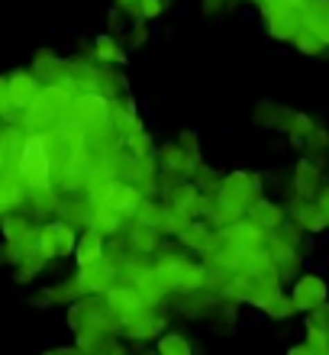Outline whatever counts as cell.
Returning <instances> with one entry per match:
<instances>
[{
    "instance_id": "cell-1",
    "label": "cell",
    "mask_w": 329,
    "mask_h": 355,
    "mask_svg": "<svg viewBox=\"0 0 329 355\" xmlns=\"http://www.w3.org/2000/svg\"><path fill=\"white\" fill-rule=\"evenodd\" d=\"M68 327L78 339V349L85 352H100L107 339L120 336V320L113 317V310L107 307L104 294H91L75 304H68Z\"/></svg>"
},
{
    "instance_id": "cell-2",
    "label": "cell",
    "mask_w": 329,
    "mask_h": 355,
    "mask_svg": "<svg viewBox=\"0 0 329 355\" xmlns=\"http://www.w3.org/2000/svg\"><path fill=\"white\" fill-rule=\"evenodd\" d=\"M17 175L26 184V191H46L55 184V168H52V152H48L46 132H29L17 159Z\"/></svg>"
},
{
    "instance_id": "cell-3",
    "label": "cell",
    "mask_w": 329,
    "mask_h": 355,
    "mask_svg": "<svg viewBox=\"0 0 329 355\" xmlns=\"http://www.w3.org/2000/svg\"><path fill=\"white\" fill-rule=\"evenodd\" d=\"M142 204V191L132 187L130 181H104V184L94 191V207L97 210H107V214L116 216H132Z\"/></svg>"
},
{
    "instance_id": "cell-4",
    "label": "cell",
    "mask_w": 329,
    "mask_h": 355,
    "mask_svg": "<svg viewBox=\"0 0 329 355\" xmlns=\"http://www.w3.org/2000/svg\"><path fill=\"white\" fill-rule=\"evenodd\" d=\"M104 300H107V307L113 310V317L120 320V329L136 327V323L152 310L132 284H113V288L104 294Z\"/></svg>"
},
{
    "instance_id": "cell-5",
    "label": "cell",
    "mask_w": 329,
    "mask_h": 355,
    "mask_svg": "<svg viewBox=\"0 0 329 355\" xmlns=\"http://www.w3.org/2000/svg\"><path fill=\"white\" fill-rule=\"evenodd\" d=\"M71 120L85 132L107 130V126H110V97H107V94H94V91L78 94L75 107H71Z\"/></svg>"
},
{
    "instance_id": "cell-6",
    "label": "cell",
    "mask_w": 329,
    "mask_h": 355,
    "mask_svg": "<svg viewBox=\"0 0 329 355\" xmlns=\"http://www.w3.org/2000/svg\"><path fill=\"white\" fill-rule=\"evenodd\" d=\"M291 300L297 313H313V310H320L323 304H329V284L323 275L317 271H303L294 278V288H291Z\"/></svg>"
},
{
    "instance_id": "cell-7",
    "label": "cell",
    "mask_w": 329,
    "mask_h": 355,
    "mask_svg": "<svg viewBox=\"0 0 329 355\" xmlns=\"http://www.w3.org/2000/svg\"><path fill=\"white\" fill-rule=\"evenodd\" d=\"M287 220H291L301 233H310V236H320V233H326L329 230L326 216H323V210L317 207V200H303V197H291Z\"/></svg>"
},
{
    "instance_id": "cell-8",
    "label": "cell",
    "mask_w": 329,
    "mask_h": 355,
    "mask_svg": "<svg viewBox=\"0 0 329 355\" xmlns=\"http://www.w3.org/2000/svg\"><path fill=\"white\" fill-rule=\"evenodd\" d=\"M265 13V26H268V36L278 39V42H291L301 29V10L294 7H262Z\"/></svg>"
},
{
    "instance_id": "cell-9",
    "label": "cell",
    "mask_w": 329,
    "mask_h": 355,
    "mask_svg": "<svg viewBox=\"0 0 329 355\" xmlns=\"http://www.w3.org/2000/svg\"><path fill=\"white\" fill-rule=\"evenodd\" d=\"M159 162H161V168H165V175L181 181V178L194 175V168L200 165V155H190L188 149H181L178 142H168V146L159 149Z\"/></svg>"
},
{
    "instance_id": "cell-10",
    "label": "cell",
    "mask_w": 329,
    "mask_h": 355,
    "mask_svg": "<svg viewBox=\"0 0 329 355\" xmlns=\"http://www.w3.org/2000/svg\"><path fill=\"white\" fill-rule=\"evenodd\" d=\"M323 187V168L313 165L310 159H301L294 165V181H291V197H303V200H313Z\"/></svg>"
},
{
    "instance_id": "cell-11",
    "label": "cell",
    "mask_w": 329,
    "mask_h": 355,
    "mask_svg": "<svg viewBox=\"0 0 329 355\" xmlns=\"http://www.w3.org/2000/svg\"><path fill=\"white\" fill-rule=\"evenodd\" d=\"M0 230H3V243L19 245L23 252L36 245V233H39V226L33 223L29 216H19V214L3 216V220H0Z\"/></svg>"
},
{
    "instance_id": "cell-12",
    "label": "cell",
    "mask_w": 329,
    "mask_h": 355,
    "mask_svg": "<svg viewBox=\"0 0 329 355\" xmlns=\"http://www.w3.org/2000/svg\"><path fill=\"white\" fill-rule=\"evenodd\" d=\"M245 216L252 220L258 230H265V233L272 236L278 233L284 223H287V214H284V207L281 204H274V200H265V197H258L249 210H245Z\"/></svg>"
},
{
    "instance_id": "cell-13",
    "label": "cell",
    "mask_w": 329,
    "mask_h": 355,
    "mask_svg": "<svg viewBox=\"0 0 329 355\" xmlns=\"http://www.w3.org/2000/svg\"><path fill=\"white\" fill-rule=\"evenodd\" d=\"M301 26L329 49V0H307L301 10Z\"/></svg>"
},
{
    "instance_id": "cell-14",
    "label": "cell",
    "mask_w": 329,
    "mask_h": 355,
    "mask_svg": "<svg viewBox=\"0 0 329 355\" xmlns=\"http://www.w3.org/2000/svg\"><path fill=\"white\" fill-rule=\"evenodd\" d=\"M26 204V184L17 171H0V220Z\"/></svg>"
},
{
    "instance_id": "cell-15",
    "label": "cell",
    "mask_w": 329,
    "mask_h": 355,
    "mask_svg": "<svg viewBox=\"0 0 329 355\" xmlns=\"http://www.w3.org/2000/svg\"><path fill=\"white\" fill-rule=\"evenodd\" d=\"M7 85H10V101H13V107H17L19 113L26 110L29 103H33V97L42 91L36 71H13V75L7 78Z\"/></svg>"
},
{
    "instance_id": "cell-16",
    "label": "cell",
    "mask_w": 329,
    "mask_h": 355,
    "mask_svg": "<svg viewBox=\"0 0 329 355\" xmlns=\"http://www.w3.org/2000/svg\"><path fill=\"white\" fill-rule=\"evenodd\" d=\"M107 255V243H104V233H97L94 226L87 230L75 245V259H78V268H91V265L104 262Z\"/></svg>"
},
{
    "instance_id": "cell-17",
    "label": "cell",
    "mask_w": 329,
    "mask_h": 355,
    "mask_svg": "<svg viewBox=\"0 0 329 355\" xmlns=\"http://www.w3.org/2000/svg\"><path fill=\"white\" fill-rule=\"evenodd\" d=\"M23 142H26V132L19 126H0V171H17Z\"/></svg>"
},
{
    "instance_id": "cell-18",
    "label": "cell",
    "mask_w": 329,
    "mask_h": 355,
    "mask_svg": "<svg viewBox=\"0 0 329 355\" xmlns=\"http://www.w3.org/2000/svg\"><path fill=\"white\" fill-rule=\"evenodd\" d=\"M130 339H136V343H155V339L165 333V317L161 313H155V310H149L145 317L136 323V327H130V329H123Z\"/></svg>"
},
{
    "instance_id": "cell-19",
    "label": "cell",
    "mask_w": 329,
    "mask_h": 355,
    "mask_svg": "<svg viewBox=\"0 0 329 355\" xmlns=\"http://www.w3.org/2000/svg\"><path fill=\"white\" fill-rule=\"evenodd\" d=\"M320 123L313 120L310 113L303 110H291V116H287V123H284V132H287V139L294 142V146H303V142L313 136V130H317Z\"/></svg>"
},
{
    "instance_id": "cell-20",
    "label": "cell",
    "mask_w": 329,
    "mask_h": 355,
    "mask_svg": "<svg viewBox=\"0 0 329 355\" xmlns=\"http://www.w3.org/2000/svg\"><path fill=\"white\" fill-rule=\"evenodd\" d=\"M46 265H48V259L39 252L36 245H33V249H26V252H23V259H19L13 281H17V284H29V281H36L39 275H42V268H46Z\"/></svg>"
},
{
    "instance_id": "cell-21",
    "label": "cell",
    "mask_w": 329,
    "mask_h": 355,
    "mask_svg": "<svg viewBox=\"0 0 329 355\" xmlns=\"http://www.w3.org/2000/svg\"><path fill=\"white\" fill-rule=\"evenodd\" d=\"M126 245H130V255H152L159 249V230L152 226H136L126 236Z\"/></svg>"
},
{
    "instance_id": "cell-22",
    "label": "cell",
    "mask_w": 329,
    "mask_h": 355,
    "mask_svg": "<svg viewBox=\"0 0 329 355\" xmlns=\"http://www.w3.org/2000/svg\"><path fill=\"white\" fill-rule=\"evenodd\" d=\"M287 116H291V110H287V107H281V103H274V101L258 103V110H255V123H258V126H265V130H281L284 132Z\"/></svg>"
},
{
    "instance_id": "cell-23",
    "label": "cell",
    "mask_w": 329,
    "mask_h": 355,
    "mask_svg": "<svg viewBox=\"0 0 329 355\" xmlns=\"http://www.w3.org/2000/svg\"><path fill=\"white\" fill-rule=\"evenodd\" d=\"M197 194H200V191L190 184V181H175V184L168 187V207L190 214V210H194V204H197Z\"/></svg>"
},
{
    "instance_id": "cell-24",
    "label": "cell",
    "mask_w": 329,
    "mask_h": 355,
    "mask_svg": "<svg viewBox=\"0 0 329 355\" xmlns=\"http://www.w3.org/2000/svg\"><path fill=\"white\" fill-rule=\"evenodd\" d=\"M303 149H307V155H303V159H310L313 165H326L329 162V130L326 126H317V130H313V136L307 142H303Z\"/></svg>"
},
{
    "instance_id": "cell-25",
    "label": "cell",
    "mask_w": 329,
    "mask_h": 355,
    "mask_svg": "<svg viewBox=\"0 0 329 355\" xmlns=\"http://www.w3.org/2000/svg\"><path fill=\"white\" fill-rule=\"evenodd\" d=\"M258 310H262L265 317H272V320H291L294 313H297V307H294L291 294H284V291H274L272 297L265 300Z\"/></svg>"
},
{
    "instance_id": "cell-26",
    "label": "cell",
    "mask_w": 329,
    "mask_h": 355,
    "mask_svg": "<svg viewBox=\"0 0 329 355\" xmlns=\"http://www.w3.org/2000/svg\"><path fill=\"white\" fill-rule=\"evenodd\" d=\"M155 355H194V346L181 333H161L155 339Z\"/></svg>"
},
{
    "instance_id": "cell-27",
    "label": "cell",
    "mask_w": 329,
    "mask_h": 355,
    "mask_svg": "<svg viewBox=\"0 0 329 355\" xmlns=\"http://www.w3.org/2000/svg\"><path fill=\"white\" fill-rule=\"evenodd\" d=\"M165 207L168 204H155V200H145V197H142V204H139V210L132 214V220H136V226H152V230H159L161 216H165Z\"/></svg>"
},
{
    "instance_id": "cell-28",
    "label": "cell",
    "mask_w": 329,
    "mask_h": 355,
    "mask_svg": "<svg viewBox=\"0 0 329 355\" xmlns=\"http://www.w3.org/2000/svg\"><path fill=\"white\" fill-rule=\"evenodd\" d=\"M194 223V216L184 214V210H175V207H165V216H161V226L159 233H171V236H181L188 226Z\"/></svg>"
},
{
    "instance_id": "cell-29",
    "label": "cell",
    "mask_w": 329,
    "mask_h": 355,
    "mask_svg": "<svg viewBox=\"0 0 329 355\" xmlns=\"http://www.w3.org/2000/svg\"><path fill=\"white\" fill-rule=\"evenodd\" d=\"M291 46L297 49L301 55H310V58H317V55H326V52H329V49L323 46L320 39L313 36V33H307V29H303V26L297 29V36L291 39Z\"/></svg>"
},
{
    "instance_id": "cell-30",
    "label": "cell",
    "mask_w": 329,
    "mask_h": 355,
    "mask_svg": "<svg viewBox=\"0 0 329 355\" xmlns=\"http://www.w3.org/2000/svg\"><path fill=\"white\" fill-rule=\"evenodd\" d=\"M55 245H58V259L65 255H75V245H78V236H75V226L71 223H55Z\"/></svg>"
},
{
    "instance_id": "cell-31",
    "label": "cell",
    "mask_w": 329,
    "mask_h": 355,
    "mask_svg": "<svg viewBox=\"0 0 329 355\" xmlns=\"http://www.w3.org/2000/svg\"><path fill=\"white\" fill-rule=\"evenodd\" d=\"M36 249H39L42 255H46L48 262H52V259H58V245H55V223L39 226V233H36Z\"/></svg>"
},
{
    "instance_id": "cell-32",
    "label": "cell",
    "mask_w": 329,
    "mask_h": 355,
    "mask_svg": "<svg viewBox=\"0 0 329 355\" xmlns=\"http://www.w3.org/2000/svg\"><path fill=\"white\" fill-rule=\"evenodd\" d=\"M94 55L100 58V62H126V52H123L110 36H97L94 39Z\"/></svg>"
},
{
    "instance_id": "cell-33",
    "label": "cell",
    "mask_w": 329,
    "mask_h": 355,
    "mask_svg": "<svg viewBox=\"0 0 329 355\" xmlns=\"http://www.w3.org/2000/svg\"><path fill=\"white\" fill-rule=\"evenodd\" d=\"M126 149H130V159H152V152H155V146H152V139L145 136V132H132V136H126Z\"/></svg>"
},
{
    "instance_id": "cell-34",
    "label": "cell",
    "mask_w": 329,
    "mask_h": 355,
    "mask_svg": "<svg viewBox=\"0 0 329 355\" xmlns=\"http://www.w3.org/2000/svg\"><path fill=\"white\" fill-rule=\"evenodd\" d=\"M17 107H13V101H10V85L7 78H0V120H13L17 116Z\"/></svg>"
},
{
    "instance_id": "cell-35",
    "label": "cell",
    "mask_w": 329,
    "mask_h": 355,
    "mask_svg": "<svg viewBox=\"0 0 329 355\" xmlns=\"http://www.w3.org/2000/svg\"><path fill=\"white\" fill-rule=\"evenodd\" d=\"M165 10V0H139V7H136V13L132 17H139V19H155Z\"/></svg>"
},
{
    "instance_id": "cell-36",
    "label": "cell",
    "mask_w": 329,
    "mask_h": 355,
    "mask_svg": "<svg viewBox=\"0 0 329 355\" xmlns=\"http://www.w3.org/2000/svg\"><path fill=\"white\" fill-rule=\"evenodd\" d=\"M178 146H181V149H188L190 155H200V146H197V136H194V132H181Z\"/></svg>"
},
{
    "instance_id": "cell-37",
    "label": "cell",
    "mask_w": 329,
    "mask_h": 355,
    "mask_svg": "<svg viewBox=\"0 0 329 355\" xmlns=\"http://www.w3.org/2000/svg\"><path fill=\"white\" fill-rule=\"evenodd\" d=\"M313 200H317V207L323 210V216H326V223H329V184H323V187H320V194L313 197Z\"/></svg>"
},
{
    "instance_id": "cell-38",
    "label": "cell",
    "mask_w": 329,
    "mask_h": 355,
    "mask_svg": "<svg viewBox=\"0 0 329 355\" xmlns=\"http://www.w3.org/2000/svg\"><path fill=\"white\" fill-rule=\"evenodd\" d=\"M42 355H91V352H85V349H78V346H55Z\"/></svg>"
},
{
    "instance_id": "cell-39",
    "label": "cell",
    "mask_w": 329,
    "mask_h": 355,
    "mask_svg": "<svg viewBox=\"0 0 329 355\" xmlns=\"http://www.w3.org/2000/svg\"><path fill=\"white\" fill-rule=\"evenodd\" d=\"M233 0H204V7L210 10V13H217V10H223V7H229Z\"/></svg>"
},
{
    "instance_id": "cell-40",
    "label": "cell",
    "mask_w": 329,
    "mask_h": 355,
    "mask_svg": "<svg viewBox=\"0 0 329 355\" xmlns=\"http://www.w3.org/2000/svg\"><path fill=\"white\" fill-rule=\"evenodd\" d=\"M116 7H120L123 13H136V7H139V0H116Z\"/></svg>"
},
{
    "instance_id": "cell-41",
    "label": "cell",
    "mask_w": 329,
    "mask_h": 355,
    "mask_svg": "<svg viewBox=\"0 0 329 355\" xmlns=\"http://www.w3.org/2000/svg\"><path fill=\"white\" fill-rule=\"evenodd\" d=\"M287 355H313L310 349H307V343H297V346L287 349Z\"/></svg>"
},
{
    "instance_id": "cell-42",
    "label": "cell",
    "mask_w": 329,
    "mask_h": 355,
    "mask_svg": "<svg viewBox=\"0 0 329 355\" xmlns=\"http://www.w3.org/2000/svg\"><path fill=\"white\" fill-rule=\"evenodd\" d=\"M0 265H3V245H0Z\"/></svg>"
}]
</instances>
